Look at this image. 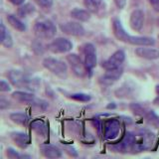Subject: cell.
I'll list each match as a JSON object with an SVG mask.
<instances>
[{
	"mask_svg": "<svg viewBox=\"0 0 159 159\" xmlns=\"http://www.w3.org/2000/svg\"><path fill=\"white\" fill-rule=\"evenodd\" d=\"M112 30L114 36L119 41L128 43L136 46H153L155 44V40L150 37H139V36H130L124 30L121 22L118 19H114L112 22Z\"/></svg>",
	"mask_w": 159,
	"mask_h": 159,
	"instance_id": "obj_1",
	"label": "cell"
},
{
	"mask_svg": "<svg viewBox=\"0 0 159 159\" xmlns=\"http://www.w3.org/2000/svg\"><path fill=\"white\" fill-rule=\"evenodd\" d=\"M8 78L13 86L18 89H25L32 92H35L38 89L39 87L38 79L30 78L26 76L25 74H23L22 72L17 71V70L10 71L8 74Z\"/></svg>",
	"mask_w": 159,
	"mask_h": 159,
	"instance_id": "obj_2",
	"label": "cell"
},
{
	"mask_svg": "<svg viewBox=\"0 0 159 159\" xmlns=\"http://www.w3.org/2000/svg\"><path fill=\"white\" fill-rule=\"evenodd\" d=\"M34 32L40 39H52L56 35L57 29L52 21L42 18L35 23Z\"/></svg>",
	"mask_w": 159,
	"mask_h": 159,
	"instance_id": "obj_3",
	"label": "cell"
},
{
	"mask_svg": "<svg viewBox=\"0 0 159 159\" xmlns=\"http://www.w3.org/2000/svg\"><path fill=\"white\" fill-rule=\"evenodd\" d=\"M42 64L44 68H46L48 71H50L52 74L56 75L58 77L64 78L67 76L68 73L67 64H65L61 60L49 57V58H45Z\"/></svg>",
	"mask_w": 159,
	"mask_h": 159,
	"instance_id": "obj_4",
	"label": "cell"
},
{
	"mask_svg": "<svg viewBox=\"0 0 159 159\" xmlns=\"http://www.w3.org/2000/svg\"><path fill=\"white\" fill-rule=\"evenodd\" d=\"M83 53L84 56V65L89 73H92L93 69L97 65V52L96 47L92 43H87L83 46Z\"/></svg>",
	"mask_w": 159,
	"mask_h": 159,
	"instance_id": "obj_5",
	"label": "cell"
},
{
	"mask_svg": "<svg viewBox=\"0 0 159 159\" xmlns=\"http://www.w3.org/2000/svg\"><path fill=\"white\" fill-rule=\"evenodd\" d=\"M137 135H135V143L133 145L135 150L142 151L151 147L154 141V135L152 133L149 131H140Z\"/></svg>",
	"mask_w": 159,
	"mask_h": 159,
	"instance_id": "obj_6",
	"label": "cell"
},
{
	"mask_svg": "<svg viewBox=\"0 0 159 159\" xmlns=\"http://www.w3.org/2000/svg\"><path fill=\"white\" fill-rule=\"evenodd\" d=\"M48 50L54 54H63L71 51L73 44L69 39L66 38H57L48 45Z\"/></svg>",
	"mask_w": 159,
	"mask_h": 159,
	"instance_id": "obj_7",
	"label": "cell"
},
{
	"mask_svg": "<svg viewBox=\"0 0 159 159\" xmlns=\"http://www.w3.org/2000/svg\"><path fill=\"white\" fill-rule=\"evenodd\" d=\"M67 61L70 64L72 71L76 76L84 77L87 74L88 70L86 68V65H84V63H83L81 58L77 54H69L67 56Z\"/></svg>",
	"mask_w": 159,
	"mask_h": 159,
	"instance_id": "obj_8",
	"label": "cell"
},
{
	"mask_svg": "<svg viewBox=\"0 0 159 159\" xmlns=\"http://www.w3.org/2000/svg\"><path fill=\"white\" fill-rule=\"evenodd\" d=\"M124 60H125V53L122 50H117L116 52H114L111 57L102 63V66L106 71L117 69L121 66Z\"/></svg>",
	"mask_w": 159,
	"mask_h": 159,
	"instance_id": "obj_9",
	"label": "cell"
},
{
	"mask_svg": "<svg viewBox=\"0 0 159 159\" xmlns=\"http://www.w3.org/2000/svg\"><path fill=\"white\" fill-rule=\"evenodd\" d=\"M120 130V123L116 118L107 119L103 124V135L106 139H113L117 137Z\"/></svg>",
	"mask_w": 159,
	"mask_h": 159,
	"instance_id": "obj_10",
	"label": "cell"
},
{
	"mask_svg": "<svg viewBox=\"0 0 159 159\" xmlns=\"http://www.w3.org/2000/svg\"><path fill=\"white\" fill-rule=\"evenodd\" d=\"M61 30L65 34L70 35V36H76V37H81L86 33L83 25L78 22H67L65 24H62Z\"/></svg>",
	"mask_w": 159,
	"mask_h": 159,
	"instance_id": "obj_11",
	"label": "cell"
},
{
	"mask_svg": "<svg viewBox=\"0 0 159 159\" xmlns=\"http://www.w3.org/2000/svg\"><path fill=\"white\" fill-rule=\"evenodd\" d=\"M123 71L121 68L113 69V70H108L107 73L99 78V82L101 84H104V86H111V84H114L119 78L121 77Z\"/></svg>",
	"mask_w": 159,
	"mask_h": 159,
	"instance_id": "obj_12",
	"label": "cell"
},
{
	"mask_svg": "<svg viewBox=\"0 0 159 159\" xmlns=\"http://www.w3.org/2000/svg\"><path fill=\"white\" fill-rule=\"evenodd\" d=\"M134 143H135V135L131 132H127L121 139V141L112 148L116 150V152H123L126 149L133 147Z\"/></svg>",
	"mask_w": 159,
	"mask_h": 159,
	"instance_id": "obj_13",
	"label": "cell"
},
{
	"mask_svg": "<svg viewBox=\"0 0 159 159\" xmlns=\"http://www.w3.org/2000/svg\"><path fill=\"white\" fill-rule=\"evenodd\" d=\"M148 46H139L135 49V54L138 57L146 60H157L159 59V50L153 48H147Z\"/></svg>",
	"mask_w": 159,
	"mask_h": 159,
	"instance_id": "obj_14",
	"label": "cell"
},
{
	"mask_svg": "<svg viewBox=\"0 0 159 159\" xmlns=\"http://www.w3.org/2000/svg\"><path fill=\"white\" fill-rule=\"evenodd\" d=\"M130 27L135 31H140L144 24V13L141 10L136 9L131 13L130 20H129Z\"/></svg>",
	"mask_w": 159,
	"mask_h": 159,
	"instance_id": "obj_15",
	"label": "cell"
},
{
	"mask_svg": "<svg viewBox=\"0 0 159 159\" xmlns=\"http://www.w3.org/2000/svg\"><path fill=\"white\" fill-rule=\"evenodd\" d=\"M40 150L45 157L48 158H60L62 156L61 150L53 144H42L40 146Z\"/></svg>",
	"mask_w": 159,
	"mask_h": 159,
	"instance_id": "obj_16",
	"label": "cell"
},
{
	"mask_svg": "<svg viewBox=\"0 0 159 159\" xmlns=\"http://www.w3.org/2000/svg\"><path fill=\"white\" fill-rule=\"evenodd\" d=\"M12 98L14 99H16L19 102H23V103H29L32 104L34 101L36 99V97L34 96L32 93H28V92H22V91H17L14 92L12 93Z\"/></svg>",
	"mask_w": 159,
	"mask_h": 159,
	"instance_id": "obj_17",
	"label": "cell"
},
{
	"mask_svg": "<svg viewBox=\"0 0 159 159\" xmlns=\"http://www.w3.org/2000/svg\"><path fill=\"white\" fill-rule=\"evenodd\" d=\"M11 138H12V140L16 143V145H18L21 148L27 147L30 143V137L26 133H23V132H19V131L12 132Z\"/></svg>",
	"mask_w": 159,
	"mask_h": 159,
	"instance_id": "obj_18",
	"label": "cell"
},
{
	"mask_svg": "<svg viewBox=\"0 0 159 159\" xmlns=\"http://www.w3.org/2000/svg\"><path fill=\"white\" fill-rule=\"evenodd\" d=\"M30 126H31V128L35 132L40 134V135H46L48 132L47 124L42 119H35V120L30 123Z\"/></svg>",
	"mask_w": 159,
	"mask_h": 159,
	"instance_id": "obj_19",
	"label": "cell"
},
{
	"mask_svg": "<svg viewBox=\"0 0 159 159\" xmlns=\"http://www.w3.org/2000/svg\"><path fill=\"white\" fill-rule=\"evenodd\" d=\"M71 16L75 19L79 20L82 22H87L91 18V12L88 10H83L79 8H75L71 11Z\"/></svg>",
	"mask_w": 159,
	"mask_h": 159,
	"instance_id": "obj_20",
	"label": "cell"
},
{
	"mask_svg": "<svg viewBox=\"0 0 159 159\" xmlns=\"http://www.w3.org/2000/svg\"><path fill=\"white\" fill-rule=\"evenodd\" d=\"M7 20H8L9 24L11 25L14 29L18 30V31L24 32L25 30H26V26H25V24L21 21V20H19L16 16H14V15H8Z\"/></svg>",
	"mask_w": 159,
	"mask_h": 159,
	"instance_id": "obj_21",
	"label": "cell"
},
{
	"mask_svg": "<svg viewBox=\"0 0 159 159\" xmlns=\"http://www.w3.org/2000/svg\"><path fill=\"white\" fill-rule=\"evenodd\" d=\"M10 119L13 122L20 124V125H26L29 120V117L22 112H14L10 114Z\"/></svg>",
	"mask_w": 159,
	"mask_h": 159,
	"instance_id": "obj_22",
	"label": "cell"
},
{
	"mask_svg": "<svg viewBox=\"0 0 159 159\" xmlns=\"http://www.w3.org/2000/svg\"><path fill=\"white\" fill-rule=\"evenodd\" d=\"M102 1V0H84V4L88 9V11L91 13H96L101 6Z\"/></svg>",
	"mask_w": 159,
	"mask_h": 159,
	"instance_id": "obj_23",
	"label": "cell"
},
{
	"mask_svg": "<svg viewBox=\"0 0 159 159\" xmlns=\"http://www.w3.org/2000/svg\"><path fill=\"white\" fill-rule=\"evenodd\" d=\"M34 10H35V8H34V6L32 4H25L24 6H22V7H20L19 8V10H18V15L20 17H22V18H24V17H27L28 15H30L32 12H34Z\"/></svg>",
	"mask_w": 159,
	"mask_h": 159,
	"instance_id": "obj_24",
	"label": "cell"
},
{
	"mask_svg": "<svg viewBox=\"0 0 159 159\" xmlns=\"http://www.w3.org/2000/svg\"><path fill=\"white\" fill-rule=\"evenodd\" d=\"M70 98L75 99V101H78V102H89L91 101V96L87 93H72Z\"/></svg>",
	"mask_w": 159,
	"mask_h": 159,
	"instance_id": "obj_25",
	"label": "cell"
},
{
	"mask_svg": "<svg viewBox=\"0 0 159 159\" xmlns=\"http://www.w3.org/2000/svg\"><path fill=\"white\" fill-rule=\"evenodd\" d=\"M130 109L133 111V113L137 114V116H143V114H145V111H144V108L138 103H131L130 104Z\"/></svg>",
	"mask_w": 159,
	"mask_h": 159,
	"instance_id": "obj_26",
	"label": "cell"
},
{
	"mask_svg": "<svg viewBox=\"0 0 159 159\" xmlns=\"http://www.w3.org/2000/svg\"><path fill=\"white\" fill-rule=\"evenodd\" d=\"M32 106L42 109V111H45V109L48 107V102L46 101H44V99H40V98H36V99H35L34 102L32 103Z\"/></svg>",
	"mask_w": 159,
	"mask_h": 159,
	"instance_id": "obj_27",
	"label": "cell"
},
{
	"mask_svg": "<svg viewBox=\"0 0 159 159\" xmlns=\"http://www.w3.org/2000/svg\"><path fill=\"white\" fill-rule=\"evenodd\" d=\"M1 43H2L3 46L6 47V48H11L12 47V45H13L12 37H11V35H10V33L8 31L6 32V35H5V37L1 41Z\"/></svg>",
	"mask_w": 159,
	"mask_h": 159,
	"instance_id": "obj_28",
	"label": "cell"
},
{
	"mask_svg": "<svg viewBox=\"0 0 159 159\" xmlns=\"http://www.w3.org/2000/svg\"><path fill=\"white\" fill-rule=\"evenodd\" d=\"M147 118H148L149 123H151L152 125L157 126L158 124H159V118H158V116L154 112H152V111L149 112L148 116H147Z\"/></svg>",
	"mask_w": 159,
	"mask_h": 159,
	"instance_id": "obj_29",
	"label": "cell"
},
{
	"mask_svg": "<svg viewBox=\"0 0 159 159\" xmlns=\"http://www.w3.org/2000/svg\"><path fill=\"white\" fill-rule=\"evenodd\" d=\"M40 6L44 8H50L53 4V0H35Z\"/></svg>",
	"mask_w": 159,
	"mask_h": 159,
	"instance_id": "obj_30",
	"label": "cell"
},
{
	"mask_svg": "<svg viewBox=\"0 0 159 159\" xmlns=\"http://www.w3.org/2000/svg\"><path fill=\"white\" fill-rule=\"evenodd\" d=\"M11 88L8 84V83H6L5 81H1L0 82V91L1 92H9Z\"/></svg>",
	"mask_w": 159,
	"mask_h": 159,
	"instance_id": "obj_31",
	"label": "cell"
},
{
	"mask_svg": "<svg viewBox=\"0 0 159 159\" xmlns=\"http://www.w3.org/2000/svg\"><path fill=\"white\" fill-rule=\"evenodd\" d=\"M7 155L10 157V158H20L21 157V155L20 154H18L16 151L14 150V149L12 148H9L8 150H7Z\"/></svg>",
	"mask_w": 159,
	"mask_h": 159,
	"instance_id": "obj_32",
	"label": "cell"
},
{
	"mask_svg": "<svg viewBox=\"0 0 159 159\" xmlns=\"http://www.w3.org/2000/svg\"><path fill=\"white\" fill-rule=\"evenodd\" d=\"M6 32H7V30H6V28H5L4 24L1 23L0 24V40H1V41L4 39L5 35H6Z\"/></svg>",
	"mask_w": 159,
	"mask_h": 159,
	"instance_id": "obj_33",
	"label": "cell"
},
{
	"mask_svg": "<svg viewBox=\"0 0 159 159\" xmlns=\"http://www.w3.org/2000/svg\"><path fill=\"white\" fill-rule=\"evenodd\" d=\"M149 2H150L153 9L159 12V0H149Z\"/></svg>",
	"mask_w": 159,
	"mask_h": 159,
	"instance_id": "obj_34",
	"label": "cell"
},
{
	"mask_svg": "<svg viewBox=\"0 0 159 159\" xmlns=\"http://www.w3.org/2000/svg\"><path fill=\"white\" fill-rule=\"evenodd\" d=\"M116 2V5L119 8V9H122L126 4V0H114Z\"/></svg>",
	"mask_w": 159,
	"mask_h": 159,
	"instance_id": "obj_35",
	"label": "cell"
},
{
	"mask_svg": "<svg viewBox=\"0 0 159 159\" xmlns=\"http://www.w3.org/2000/svg\"><path fill=\"white\" fill-rule=\"evenodd\" d=\"M8 107H9V102L7 101H5L4 98L0 99V109H2V111H3V109H5Z\"/></svg>",
	"mask_w": 159,
	"mask_h": 159,
	"instance_id": "obj_36",
	"label": "cell"
},
{
	"mask_svg": "<svg viewBox=\"0 0 159 159\" xmlns=\"http://www.w3.org/2000/svg\"><path fill=\"white\" fill-rule=\"evenodd\" d=\"M8 1H9V2H11V3L14 4V5H21V4L24 3L25 0H8Z\"/></svg>",
	"mask_w": 159,
	"mask_h": 159,
	"instance_id": "obj_37",
	"label": "cell"
},
{
	"mask_svg": "<svg viewBox=\"0 0 159 159\" xmlns=\"http://www.w3.org/2000/svg\"><path fill=\"white\" fill-rule=\"evenodd\" d=\"M156 93H157V94L159 96V84H158V86H156Z\"/></svg>",
	"mask_w": 159,
	"mask_h": 159,
	"instance_id": "obj_38",
	"label": "cell"
}]
</instances>
